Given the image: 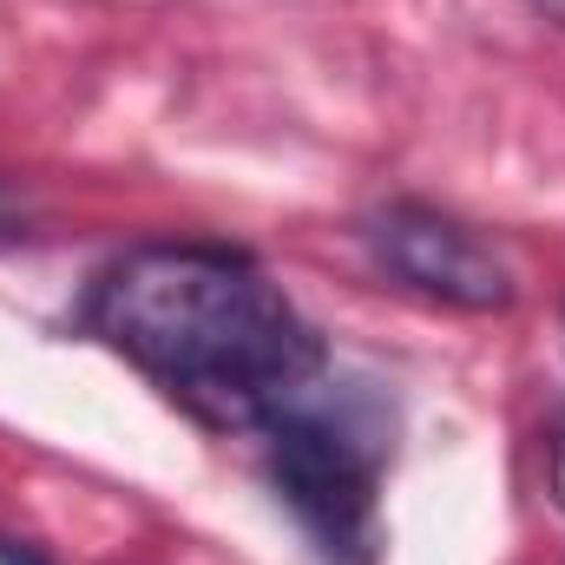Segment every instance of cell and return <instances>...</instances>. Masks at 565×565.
Returning <instances> with one entry per match:
<instances>
[{
  "mask_svg": "<svg viewBox=\"0 0 565 565\" xmlns=\"http://www.w3.org/2000/svg\"><path fill=\"white\" fill-rule=\"evenodd\" d=\"M382 454H388L382 427L369 422L349 395L329 402L322 382L264 427V473H270L277 500L296 513V526L316 540V553L329 565L375 559Z\"/></svg>",
  "mask_w": 565,
  "mask_h": 565,
  "instance_id": "obj_2",
  "label": "cell"
},
{
  "mask_svg": "<svg viewBox=\"0 0 565 565\" xmlns=\"http://www.w3.org/2000/svg\"><path fill=\"white\" fill-rule=\"evenodd\" d=\"M13 237H26V204H20V191L0 178V244H13Z\"/></svg>",
  "mask_w": 565,
  "mask_h": 565,
  "instance_id": "obj_4",
  "label": "cell"
},
{
  "mask_svg": "<svg viewBox=\"0 0 565 565\" xmlns=\"http://www.w3.org/2000/svg\"><path fill=\"white\" fill-rule=\"evenodd\" d=\"M546 480H553V507L565 513V434H553V447H546Z\"/></svg>",
  "mask_w": 565,
  "mask_h": 565,
  "instance_id": "obj_5",
  "label": "cell"
},
{
  "mask_svg": "<svg viewBox=\"0 0 565 565\" xmlns=\"http://www.w3.org/2000/svg\"><path fill=\"white\" fill-rule=\"evenodd\" d=\"M0 565H53V559L33 553V546H20V540H0Z\"/></svg>",
  "mask_w": 565,
  "mask_h": 565,
  "instance_id": "obj_6",
  "label": "cell"
},
{
  "mask_svg": "<svg viewBox=\"0 0 565 565\" xmlns=\"http://www.w3.org/2000/svg\"><path fill=\"white\" fill-rule=\"evenodd\" d=\"M369 250L375 264L395 282H408L427 302H447V309H467V316H493V309H513L520 282L513 270L467 231L454 224L447 211H427V204H388L369 217Z\"/></svg>",
  "mask_w": 565,
  "mask_h": 565,
  "instance_id": "obj_3",
  "label": "cell"
},
{
  "mask_svg": "<svg viewBox=\"0 0 565 565\" xmlns=\"http://www.w3.org/2000/svg\"><path fill=\"white\" fill-rule=\"evenodd\" d=\"M86 322L211 427H270L322 382V335L231 244H139L86 296Z\"/></svg>",
  "mask_w": 565,
  "mask_h": 565,
  "instance_id": "obj_1",
  "label": "cell"
}]
</instances>
